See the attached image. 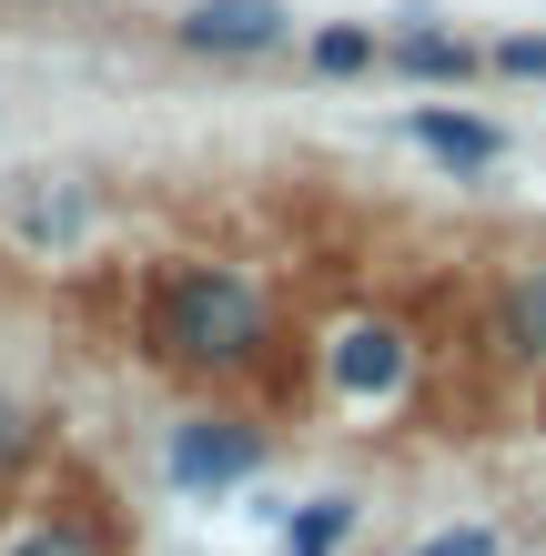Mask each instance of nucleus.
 <instances>
[{
    "label": "nucleus",
    "instance_id": "obj_1",
    "mask_svg": "<svg viewBox=\"0 0 546 556\" xmlns=\"http://www.w3.org/2000/svg\"><path fill=\"white\" fill-rule=\"evenodd\" d=\"M142 344H152V365L223 384V375H243L253 354L274 344V304H264V283L233 274V264H182V274L152 283Z\"/></svg>",
    "mask_w": 546,
    "mask_h": 556
},
{
    "label": "nucleus",
    "instance_id": "obj_2",
    "mask_svg": "<svg viewBox=\"0 0 546 556\" xmlns=\"http://www.w3.org/2000/svg\"><path fill=\"white\" fill-rule=\"evenodd\" d=\"M0 233H11L21 253H41V264H72V253L102 233V182L91 173H11Z\"/></svg>",
    "mask_w": 546,
    "mask_h": 556
},
{
    "label": "nucleus",
    "instance_id": "obj_3",
    "mask_svg": "<svg viewBox=\"0 0 546 556\" xmlns=\"http://www.w3.org/2000/svg\"><path fill=\"white\" fill-rule=\"evenodd\" d=\"M163 476L182 496H233V485L264 476V435H253L243 415H182L163 435Z\"/></svg>",
    "mask_w": 546,
    "mask_h": 556
},
{
    "label": "nucleus",
    "instance_id": "obj_4",
    "mask_svg": "<svg viewBox=\"0 0 546 556\" xmlns=\"http://www.w3.org/2000/svg\"><path fill=\"white\" fill-rule=\"evenodd\" d=\"M283 41H304L283 0H182L173 11V51H192V61H264Z\"/></svg>",
    "mask_w": 546,
    "mask_h": 556
},
{
    "label": "nucleus",
    "instance_id": "obj_5",
    "mask_svg": "<svg viewBox=\"0 0 546 556\" xmlns=\"http://www.w3.org/2000/svg\"><path fill=\"white\" fill-rule=\"evenodd\" d=\"M325 384L334 395H355V405H384V395H405L415 384V344L395 334V324H344V334L325 344Z\"/></svg>",
    "mask_w": 546,
    "mask_h": 556
},
{
    "label": "nucleus",
    "instance_id": "obj_6",
    "mask_svg": "<svg viewBox=\"0 0 546 556\" xmlns=\"http://www.w3.org/2000/svg\"><path fill=\"white\" fill-rule=\"evenodd\" d=\"M384 61L415 81V91H445V81H486V51L456 41L435 11H395V30H384Z\"/></svg>",
    "mask_w": 546,
    "mask_h": 556
},
{
    "label": "nucleus",
    "instance_id": "obj_7",
    "mask_svg": "<svg viewBox=\"0 0 546 556\" xmlns=\"http://www.w3.org/2000/svg\"><path fill=\"white\" fill-rule=\"evenodd\" d=\"M405 142L435 152L445 173H496V162H506V132H496V122H475V112H456V102H415L405 112Z\"/></svg>",
    "mask_w": 546,
    "mask_h": 556
},
{
    "label": "nucleus",
    "instance_id": "obj_8",
    "mask_svg": "<svg viewBox=\"0 0 546 556\" xmlns=\"http://www.w3.org/2000/svg\"><path fill=\"white\" fill-rule=\"evenodd\" d=\"M496 344L517 354V365H546V264H517L496 293Z\"/></svg>",
    "mask_w": 546,
    "mask_h": 556
},
{
    "label": "nucleus",
    "instance_id": "obj_9",
    "mask_svg": "<svg viewBox=\"0 0 546 556\" xmlns=\"http://www.w3.org/2000/svg\"><path fill=\"white\" fill-rule=\"evenodd\" d=\"M355 527H365V496H304L283 506V556H334Z\"/></svg>",
    "mask_w": 546,
    "mask_h": 556
},
{
    "label": "nucleus",
    "instance_id": "obj_10",
    "mask_svg": "<svg viewBox=\"0 0 546 556\" xmlns=\"http://www.w3.org/2000/svg\"><path fill=\"white\" fill-rule=\"evenodd\" d=\"M304 61L325 81H355V72H374L384 61V30H365V21H325V30H304Z\"/></svg>",
    "mask_w": 546,
    "mask_h": 556
},
{
    "label": "nucleus",
    "instance_id": "obj_11",
    "mask_svg": "<svg viewBox=\"0 0 546 556\" xmlns=\"http://www.w3.org/2000/svg\"><path fill=\"white\" fill-rule=\"evenodd\" d=\"M486 72H496V81H536V91H546V30H506V41L486 51Z\"/></svg>",
    "mask_w": 546,
    "mask_h": 556
},
{
    "label": "nucleus",
    "instance_id": "obj_12",
    "mask_svg": "<svg viewBox=\"0 0 546 556\" xmlns=\"http://www.w3.org/2000/svg\"><path fill=\"white\" fill-rule=\"evenodd\" d=\"M405 556H506V536L496 527H426Z\"/></svg>",
    "mask_w": 546,
    "mask_h": 556
},
{
    "label": "nucleus",
    "instance_id": "obj_13",
    "mask_svg": "<svg viewBox=\"0 0 546 556\" xmlns=\"http://www.w3.org/2000/svg\"><path fill=\"white\" fill-rule=\"evenodd\" d=\"M30 445H41V415L0 395V476H21V466H30Z\"/></svg>",
    "mask_w": 546,
    "mask_h": 556
},
{
    "label": "nucleus",
    "instance_id": "obj_14",
    "mask_svg": "<svg viewBox=\"0 0 546 556\" xmlns=\"http://www.w3.org/2000/svg\"><path fill=\"white\" fill-rule=\"evenodd\" d=\"M0 556H102V536H81V527H21Z\"/></svg>",
    "mask_w": 546,
    "mask_h": 556
}]
</instances>
